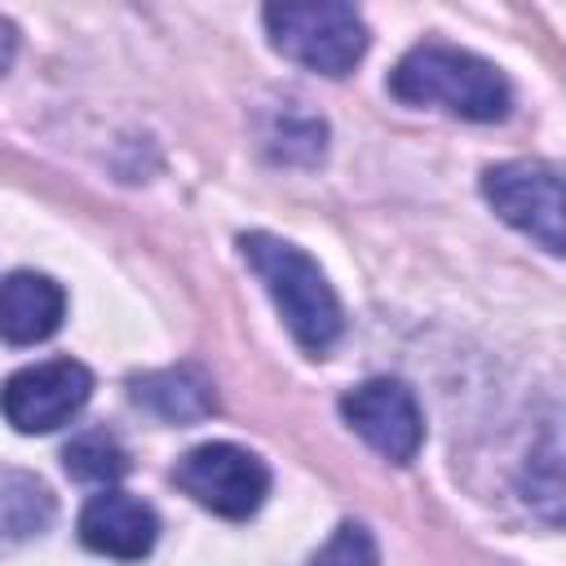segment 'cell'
<instances>
[{
	"instance_id": "obj_1",
	"label": "cell",
	"mask_w": 566,
	"mask_h": 566,
	"mask_svg": "<svg viewBox=\"0 0 566 566\" xmlns=\"http://www.w3.org/2000/svg\"><path fill=\"white\" fill-rule=\"evenodd\" d=\"M389 93L407 106H442L460 119H478V124H491V119H504L509 115V80L464 53V49H451V44H416L389 75Z\"/></svg>"
},
{
	"instance_id": "obj_2",
	"label": "cell",
	"mask_w": 566,
	"mask_h": 566,
	"mask_svg": "<svg viewBox=\"0 0 566 566\" xmlns=\"http://www.w3.org/2000/svg\"><path fill=\"white\" fill-rule=\"evenodd\" d=\"M239 248H243L248 265L256 270V279L265 283V292L274 296L296 345L310 354L332 349L340 336V301H336L332 283L323 279V270L301 248H292L274 234H243Z\"/></svg>"
},
{
	"instance_id": "obj_3",
	"label": "cell",
	"mask_w": 566,
	"mask_h": 566,
	"mask_svg": "<svg viewBox=\"0 0 566 566\" xmlns=\"http://www.w3.org/2000/svg\"><path fill=\"white\" fill-rule=\"evenodd\" d=\"M270 44L318 75H345L367 53V27L354 4L336 0H283L265 9Z\"/></svg>"
},
{
	"instance_id": "obj_4",
	"label": "cell",
	"mask_w": 566,
	"mask_h": 566,
	"mask_svg": "<svg viewBox=\"0 0 566 566\" xmlns=\"http://www.w3.org/2000/svg\"><path fill=\"white\" fill-rule=\"evenodd\" d=\"M172 482L221 517H248L270 491V469L234 442H203L177 460Z\"/></svg>"
},
{
	"instance_id": "obj_5",
	"label": "cell",
	"mask_w": 566,
	"mask_h": 566,
	"mask_svg": "<svg viewBox=\"0 0 566 566\" xmlns=\"http://www.w3.org/2000/svg\"><path fill=\"white\" fill-rule=\"evenodd\" d=\"M93 394V376L75 358H49L22 367L0 389V411L18 433H53L66 424Z\"/></svg>"
},
{
	"instance_id": "obj_6",
	"label": "cell",
	"mask_w": 566,
	"mask_h": 566,
	"mask_svg": "<svg viewBox=\"0 0 566 566\" xmlns=\"http://www.w3.org/2000/svg\"><path fill=\"white\" fill-rule=\"evenodd\" d=\"M482 190L491 199V208L517 226L522 234H531L544 252H562L566 234H562V177L548 164H531V159H513V164H495L482 177Z\"/></svg>"
},
{
	"instance_id": "obj_7",
	"label": "cell",
	"mask_w": 566,
	"mask_h": 566,
	"mask_svg": "<svg viewBox=\"0 0 566 566\" xmlns=\"http://www.w3.org/2000/svg\"><path fill=\"white\" fill-rule=\"evenodd\" d=\"M340 416L385 460L407 464L424 442V420L402 380H367L340 398Z\"/></svg>"
},
{
	"instance_id": "obj_8",
	"label": "cell",
	"mask_w": 566,
	"mask_h": 566,
	"mask_svg": "<svg viewBox=\"0 0 566 566\" xmlns=\"http://www.w3.org/2000/svg\"><path fill=\"white\" fill-rule=\"evenodd\" d=\"M155 535H159V517L150 504H142L137 495L128 491H97L84 513H80V539L93 548V553H106V557H119V562H137L155 548Z\"/></svg>"
},
{
	"instance_id": "obj_9",
	"label": "cell",
	"mask_w": 566,
	"mask_h": 566,
	"mask_svg": "<svg viewBox=\"0 0 566 566\" xmlns=\"http://www.w3.org/2000/svg\"><path fill=\"white\" fill-rule=\"evenodd\" d=\"M66 296L49 274L18 270L0 279V340L9 345H35L49 340L62 327Z\"/></svg>"
},
{
	"instance_id": "obj_10",
	"label": "cell",
	"mask_w": 566,
	"mask_h": 566,
	"mask_svg": "<svg viewBox=\"0 0 566 566\" xmlns=\"http://www.w3.org/2000/svg\"><path fill=\"white\" fill-rule=\"evenodd\" d=\"M133 398L155 411L159 420L168 424H186V420H203L217 398H212V380L195 367H164V371H150V376H137L133 380Z\"/></svg>"
},
{
	"instance_id": "obj_11",
	"label": "cell",
	"mask_w": 566,
	"mask_h": 566,
	"mask_svg": "<svg viewBox=\"0 0 566 566\" xmlns=\"http://www.w3.org/2000/svg\"><path fill=\"white\" fill-rule=\"evenodd\" d=\"M62 460H66V473L71 478H80V482H93V486H111V482H119L124 473H128V455H124V447L111 438V433H80L66 451H62Z\"/></svg>"
},
{
	"instance_id": "obj_12",
	"label": "cell",
	"mask_w": 566,
	"mask_h": 566,
	"mask_svg": "<svg viewBox=\"0 0 566 566\" xmlns=\"http://www.w3.org/2000/svg\"><path fill=\"white\" fill-rule=\"evenodd\" d=\"M310 566H380V557H376V539L367 535V526H358V522H340V526L332 531V539L314 553Z\"/></svg>"
},
{
	"instance_id": "obj_13",
	"label": "cell",
	"mask_w": 566,
	"mask_h": 566,
	"mask_svg": "<svg viewBox=\"0 0 566 566\" xmlns=\"http://www.w3.org/2000/svg\"><path fill=\"white\" fill-rule=\"evenodd\" d=\"M13 49H18V35H13V27L0 18V71L13 62Z\"/></svg>"
}]
</instances>
